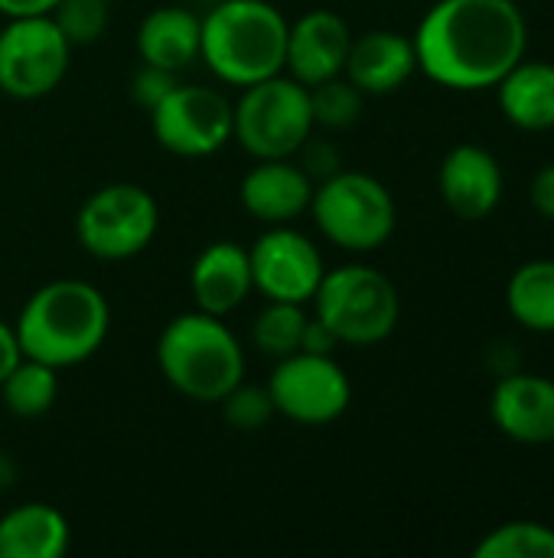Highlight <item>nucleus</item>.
Segmentation results:
<instances>
[{"label":"nucleus","mask_w":554,"mask_h":558,"mask_svg":"<svg viewBox=\"0 0 554 558\" xmlns=\"http://www.w3.org/2000/svg\"><path fill=\"white\" fill-rule=\"evenodd\" d=\"M418 69L454 92L496 88L526 59L529 23L516 0H438L418 23Z\"/></svg>","instance_id":"f257e3e1"},{"label":"nucleus","mask_w":554,"mask_h":558,"mask_svg":"<svg viewBox=\"0 0 554 558\" xmlns=\"http://www.w3.org/2000/svg\"><path fill=\"white\" fill-rule=\"evenodd\" d=\"M20 350L52 369L91 360L111 330L108 298L82 278H56L36 288L16 317Z\"/></svg>","instance_id":"f03ea898"},{"label":"nucleus","mask_w":554,"mask_h":558,"mask_svg":"<svg viewBox=\"0 0 554 558\" xmlns=\"http://www.w3.org/2000/svg\"><path fill=\"white\" fill-rule=\"evenodd\" d=\"M157 366L173 392L189 402H222L245 383V350L225 317L206 311L176 314L157 337Z\"/></svg>","instance_id":"7ed1b4c3"},{"label":"nucleus","mask_w":554,"mask_h":558,"mask_svg":"<svg viewBox=\"0 0 554 558\" xmlns=\"http://www.w3.org/2000/svg\"><path fill=\"white\" fill-rule=\"evenodd\" d=\"M287 16L271 0H219L202 16L199 59L235 88L284 72Z\"/></svg>","instance_id":"20e7f679"},{"label":"nucleus","mask_w":554,"mask_h":558,"mask_svg":"<svg viewBox=\"0 0 554 558\" xmlns=\"http://www.w3.org/2000/svg\"><path fill=\"white\" fill-rule=\"evenodd\" d=\"M313 128L310 88L287 72L245 85L232 101V141L255 160L297 157Z\"/></svg>","instance_id":"39448f33"},{"label":"nucleus","mask_w":554,"mask_h":558,"mask_svg":"<svg viewBox=\"0 0 554 558\" xmlns=\"http://www.w3.org/2000/svg\"><path fill=\"white\" fill-rule=\"evenodd\" d=\"M327 242L343 252H376L382 248L398 222L395 199L389 186L362 170H336L320 186L307 209Z\"/></svg>","instance_id":"423d86ee"},{"label":"nucleus","mask_w":554,"mask_h":558,"mask_svg":"<svg viewBox=\"0 0 554 558\" xmlns=\"http://www.w3.org/2000/svg\"><path fill=\"white\" fill-rule=\"evenodd\" d=\"M313 307V317L323 320L346 347H372L389 340L402 317L398 288L372 265H340L323 271Z\"/></svg>","instance_id":"0eeeda50"},{"label":"nucleus","mask_w":554,"mask_h":558,"mask_svg":"<svg viewBox=\"0 0 554 558\" xmlns=\"http://www.w3.org/2000/svg\"><path fill=\"white\" fill-rule=\"evenodd\" d=\"M160 229V206L137 183H108L75 213V239L98 262H127L140 255Z\"/></svg>","instance_id":"6e6552de"},{"label":"nucleus","mask_w":554,"mask_h":558,"mask_svg":"<svg viewBox=\"0 0 554 558\" xmlns=\"http://www.w3.org/2000/svg\"><path fill=\"white\" fill-rule=\"evenodd\" d=\"M72 62V43L52 16L7 20L0 29V92L16 101L52 95Z\"/></svg>","instance_id":"1a4fd4ad"},{"label":"nucleus","mask_w":554,"mask_h":558,"mask_svg":"<svg viewBox=\"0 0 554 558\" xmlns=\"http://www.w3.org/2000/svg\"><path fill=\"white\" fill-rule=\"evenodd\" d=\"M264 389L271 396L274 415L307 428L343 418L353 402V383L346 369L333 356L304 350L278 360Z\"/></svg>","instance_id":"9d476101"},{"label":"nucleus","mask_w":554,"mask_h":558,"mask_svg":"<svg viewBox=\"0 0 554 558\" xmlns=\"http://www.w3.org/2000/svg\"><path fill=\"white\" fill-rule=\"evenodd\" d=\"M153 141L186 160L219 154L232 141V101L209 85H173L150 111Z\"/></svg>","instance_id":"9b49d317"},{"label":"nucleus","mask_w":554,"mask_h":558,"mask_svg":"<svg viewBox=\"0 0 554 558\" xmlns=\"http://www.w3.org/2000/svg\"><path fill=\"white\" fill-rule=\"evenodd\" d=\"M248 262H251L255 291H261L268 301H291V304L313 301L327 271L313 239L297 232L291 222L264 226V232L248 248Z\"/></svg>","instance_id":"f8f14e48"},{"label":"nucleus","mask_w":554,"mask_h":558,"mask_svg":"<svg viewBox=\"0 0 554 558\" xmlns=\"http://www.w3.org/2000/svg\"><path fill=\"white\" fill-rule=\"evenodd\" d=\"M353 29L336 10H307L287 26L284 72L300 85H320L343 75Z\"/></svg>","instance_id":"ddd939ff"},{"label":"nucleus","mask_w":554,"mask_h":558,"mask_svg":"<svg viewBox=\"0 0 554 558\" xmlns=\"http://www.w3.org/2000/svg\"><path fill=\"white\" fill-rule=\"evenodd\" d=\"M438 186H441L444 206L457 219L480 222L493 216V209L503 199V170H500V160L487 147L457 144L441 160Z\"/></svg>","instance_id":"4468645a"},{"label":"nucleus","mask_w":554,"mask_h":558,"mask_svg":"<svg viewBox=\"0 0 554 558\" xmlns=\"http://www.w3.org/2000/svg\"><path fill=\"white\" fill-rule=\"evenodd\" d=\"M313 177L294 157L258 160L238 183L242 209L264 226H287L310 209Z\"/></svg>","instance_id":"2eb2a0df"},{"label":"nucleus","mask_w":554,"mask_h":558,"mask_svg":"<svg viewBox=\"0 0 554 558\" xmlns=\"http://www.w3.org/2000/svg\"><path fill=\"white\" fill-rule=\"evenodd\" d=\"M493 425L519 445L554 441V379L509 373L496 383L490 399Z\"/></svg>","instance_id":"dca6fc26"},{"label":"nucleus","mask_w":554,"mask_h":558,"mask_svg":"<svg viewBox=\"0 0 554 558\" xmlns=\"http://www.w3.org/2000/svg\"><path fill=\"white\" fill-rule=\"evenodd\" d=\"M251 291H255V281H251L248 248H242L238 242L219 239V242H209L196 255L189 268V294L199 311L229 317L248 301Z\"/></svg>","instance_id":"f3484780"},{"label":"nucleus","mask_w":554,"mask_h":558,"mask_svg":"<svg viewBox=\"0 0 554 558\" xmlns=\"http://www.w3.org/2000/svg\"><path fill=\"white\" fill-rule=\"evenodd\" d=\"M418 72L415 43L395 29H369L353 36L343 75L362 95H392Z\"/></svg>","instance_id":"a211bd4d"},{"label":"nucleus","mask_w":554,"mask_h":558,"mask_svg":"<svg viewBox=\"0 0 554 558\" xmlns=\"http://www.w3.org/2000/svg\"><path fill=\"white\" fill-rule=\"evenodd\" d=\"M134 43H137L140 62L180 75L183 69H189V65L199 59V46H202V16H196L193 10L176 7V3L153 7V10L140 20Z\"/></svg>","instance_id":"6ab92c4d"},{"label":"nucleus","mask_w":554,"mask_h":558,"mask_svg":"<svg viewBox=\"0 0 554 558\" xmlns=\"http://www.w3.org/2000/svg\"><path fill=\"white\" fill-rule=\"evenodd\" d=\"M69 543V520L49 504H20L0 517V558H62Z\"/></svg>","instance_id":"aec40b11"},{"label":"nucleus","mask_w":554,"mask_h":558,"mask_svg":"<svg viewBox=\"0 0 554 558\" xmlns=\"http://www.w3.org/2000/svg\"><path fill=\"white\" fill-rule=\"evenodd\" d=\"M496 88H500V108L509 124L522 131L554 128V62L522 59L503 75Z\"/></svg>","instance_id":"412c9836"},{"label":"nucleus","mask_w":554,"mask_h":558,"mask_svg":"<svg viewBox=\"0 0 554 558\" xmlns=\"http://www.w3.org/2000/svg\"><path fill=\"white\" fill-rule=\"evenodd\" d=\"M506 304L513 317L535 333H554V262L535 258L513 271L506 288Z\"/></svg>","instance_id":"4be33fe9"},{"label":"nucleus","mask_w":554,"mask_h":558,"mask_svg":"<svg viewBox=\"0 0 554 558\" xmlns=\"http://www.w3.org/2000/svg\"><path fill=\"white\" fill-rule=\"evenodd\" d=\"M0 396L10 415L16 418H39L56 405L59 396V369L23 356L7 379L0 383Z\"/></svg>","instance_id":"5701e85b"},{"label":"nucleus","mask_w":554,"mask_h":558,"mask_svg":"<svg viewBox=\"0 0 554 558\" xmlns=\"http://www.w3.org/2000/svg\"><path fill=\"white\" fill-rule=\"evenodd\" d=\"M304 327H307L304 304L268 301V304L258 311V317L251 320V343H255V350H261L264 356L284 360V356H291V353L300 350Z\"/></svg>","instance_id":"b1692460"},{"label":"nucleus","mask_w":554,"mask_h":558,"mask_svg":"<svg viewBox=\"0 0 554 558\" xmlns=\"http://www.w3.org/2000/svg\"><path fill=\"white\" fill-rule=\"evenodd\" d=\"M477 558H554V530L532 523V520H516L506 526H496L477 549Z\"/></svg>","instance_id":"393cba45"},{"label":"nucleus","mask_w":554,"mask_h":558,"mask_svg":"<svg viewBox=\"0 0 554 558\" xmlns=\"http://www.w3.org/2000/svg\"><path fill=\"white\" fill-rule=\"evenodd\" d=\"M362 98L366 95L346 75H336V78H327L320 85H310L313 124L317 128H330V131L356 124L359 114H362Z\"/></svg>","instance_id":"a878e982"},{"label":"nucleus","mask_w":554,"mask_h":558,"mask_svg":"<svg viewBox=\"0 0 554 558\" xmlns=\"http://www.w3.org/2000/svg\"><path fill=\"white\" fill-rule=\"evenodd\" d=\"M62 36L75 46H91L108 29V0H59L49 13Z\"/></svg>","instance_id":"bb28decb"},{"label":"nucleus","mask_w":554,"mask_h":558,"mask_svg":"<svg viewBox=\"0 0 554 558\" xmlns=\"http://www.w3.org/2000/svg\"><path fill=\"white\" fill-rule=\"evenodd\" d=\"M219 405H222L225 425L235 432H261L274 418V405H271L268 389L245 386V383H238Z\"/></svg>","instance_id":"cd10ccee"},{"label":"nucleus","mask_w":554,"mask_h":558,"mask_svg":"<svg viewBox=\"0 0 554 558\" xmlns=\"http://www.w3.org/2000/svg\"><path fill=\"white\" fill-rule=\"evenodd\" d=\"M176 85V75L173 72H167V69H157V65H147V62H140V69L131 75V98L140 105V108H153L170 88Z\"/></svg>","instance_id":"c85d7f7f"},{"label":"nucleus","mask_w":554,"mask_h":558,"mask_svg":"<svg viewBox=\"0 0 554 558\" xmlns=\"http://www.w3.org/2000/svg\"><path fill=\"white\" fill-rule=\"evenodd\" d=\"M340 347V340L333 337V330L317 320V317H307V327H304V340H300V350L304 353H320V356H333V350Z\"/></svg>","instance_id":"c756f323"},{"label":"nucleus","mask_w":554,"mask_h":558,"mask_svg":"<svg viewBox=\"0 0 554 558\" xmlns=\"http://www.w3.org/2000/svg\"><path fill=\"white\" fill-rule=\"evenodd\" d=\"M532 206L545 219H554V163H549L545 170H539V177L532 180Z\"/></svg>","instance_id":"7c9ffc66"},{"label":"nucleus","mask_w":554,"mask_h":558,"mask_svg":"<svg viewBox=\"0 0 554 558\" xmlns=\"http://www.w3.org/2000/svg\"><path fill=\"white\" fill-rule=\"evenodd\" d=\"M23 360V350H20V337H16V327L0 320V383L7 379V373Z\"/></svg>","instance_id":"2f4dec72"},{"label":"nucleus","mask_w":554,"mask_h":558,"mask_svg":"<svg viewBox=\"0 0 554 558\" xmlns=\"http://www.w3.org/2000/svg\"><path fill=\"white\" fill-rule=\"evenodd\" d=\"M59 0H0V16L20 20V16H49Z\"/></svg>","instance_id":"473e14b6"}]
</instances>
